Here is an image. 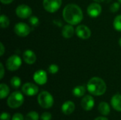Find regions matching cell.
Here are the masks:
<instances>
[{
  "mask_svg": "<svg viewBox=\"0 0 121 120\" xmlns=\"http://www.w3.org/2000/svg\"><path fill=\"white\" fill-rule=\"evenodd\" d=\"M62 16L65 21L71 25H77L83 19V12L82 8L77 4H69L63 9Z\"/></svg>",
  "mask_w": 121,
  "mask_h": 120,
  "instance_id": "1",
  "label": "cell"
},
{
  "mask_svg": "<svg viewBox=\"0 0 121 120\" xmlns=\"http://www.w3.org/2000/svg\"><path fill=\"white\" fill-rule=\"evenodd\" d=\"M88 91L96 96L104 95L106 91V84L105 81L99 77H93L87 83Z\"/></svg>",
  "mask_w": 121,
  "mask_h": 120,
  "instance_id": "2",
  "label": "cell"
},
{
  "mask_svg": "<svg viewBox=\"0 0 121 120\" xmlns=\"http://www.w3.org/2000/svg\"><path fill=\"white\" fill-rule=\"evenodd\" d=\"M38 103L41 108L49 109L53 105L54 99L49 92L42 91L38 95Z\"/></svg>",
  "mask_w": 121,
  "mask_h": 120,
  "instance_id": "3",
  "label": "cell"
},
{
  "mask_svg": "<svg viewBox=\"0 0 121 120\" xmlns=\"http://www.w3.org/2000/svg\"><path fill=\"white\" fill-rule=\"evenodd\" d=\"M24 101V97L20 91L12 93L8 98L7 104L9 108L16 109L22 105Z\"/></svg>",
  "mask_w": 121,
  "mask_h": 120,
  "instance_id": "4",
  "label": "cell"
},
{
  "mask_svg": "<svg viewBox=\"0 0 121 120\" xmlns=\"http://www.w3.org/2000/svg\"><path fill=\"white\" fill-rule=\"evenodd\" d=\"M22 64V60L21 58L18 56V55H12L11 57H9L6 62V66L8 70L11 71H14L18 70L20 66H21Z\"/></svg>",
  "mask_w": 121,
  "mask_h": 120,
  "instance_id": "5",
  "label": "cell"
},
{
  "mask_svg": "<svg viewBox=\"0 0 121 120\" xmlns=\"http://www.w3.org/2000/svg\"><path fill=\"white\" fill-rule=\"evenodd\" d=\"M62 3V0H43V5L48 12L55 13L60 8Z\"/></svg>",
  "mask_w": 121,
  "mask_h": 120,
  "instance_id": "6",
  "label": "cell"
},
{
  "mask_svg": "<svg viewBox=\"0 0 121 120\" xmlns=\"http://www.w3.org/2000/svg\"><path fill=\"white\" fill-rule=\"evenodd\" d=\"M16 14L20 18L26 19L30 18L32 14L31 8L26 4H21L18 6L16 8Z\"/></svg>",
  "mask_w": 121,
  "mask_h": 120,
  "instance_id": "7",
  "label": "cell"
},
{
  "mask_svg": "<svg viewBox=\"0 0 121 120\" xmlns=\"http://www.w3.org/2000/svg\"><path fill=\"white\" fill-rule=\"evenodd\" d=\"M14 32L19 37H26L30 32V26L22 22L16 23L14 26Z\"/></svg>",
  "mask_w": 121,
  "mask_h": 120,
  "instance_id": "8",
  "label": "cell"
},
{
  "mask_svg": "<svg viewBox=\"0 0 121 120\" xmlns=\"http://www.w3.org/2000/svg\"><path fill=\"white\" fill-rule=\"evenodd\" d=\"M75 33L78 37L83 39V40L89 39L91 35V30L86 25H78L75 30Z\"/></svg>",
  "mask_w": 121,
  "mask_h": 120,
  "instance_id": "9",
  "label": "cell"
},
{
  "mask_svg": "<svg viewBox=\"0 0 121 120\" xmlns=\"http://www.w3.org/2000/svg\"><path fill=\"white\" fill-rule=\"evenodd\" d=\"M102 8L98 2L91 3L87 7V13L91 18H96L101 13Z\"/></svg>",
  "mask_w": 121,
  "mask_h": 120,
  "instance_id": "10",
  "label": "cell"
},
{
  "mask_svg": "<svg viewBox=\"0 0 121 120\" xmlns=\"http://www.w3.org/2000/svg\"><path fill=\"white\" fill-rule=\"evenodd\" d=\"M38 87L32 83H26L22 86V92L28 96L35 95L38 93Z\"/></svg>",
  "mask_w": 121,
  "mask_h": 120,
  "instance_id": "11",
  "label": "cell"
},
{
  "mask_svg": "<svg viewBox=\"0 0 121 120\" xmlns=\"http://www.w3.org/2000/svg\"><path fill=\"white\" fill-rule=\"evenodd\" d=\"M33 80L38 85H44L47 83L48 75L45 71L40 69L36 71L33 74Z\"/></svg>",
  "mask_w": 121,
  "mask_h": 120,
  "instance_id": "12",
  "label": "cell"
},
{
  "mask_svg": "<svg viewBox=\"0 0 121 120\" xmlns=\"http://www.w3.org/2000/svg\"><path fill=\"white\" fill-rule=\"evenodd\" d=\"M94 104L95 102L94 98L89 95H85L81 101V105L82 108L86 111H89L92 110L94 107Z\"/></svg>",
  "mask_w": 121,
  "mask_h": 120,
  "instance_id": "13",
  "label": "cell"
},
{
  "mask_svg": "<svg viewBox=\"0 0 121 120\" xmlns=\"http://www.w3.org/2000/svg\"><path fill=\"white\" fill-rule=\"evenodd\" d=\"M23 59L28 64H33L36 61V55L30 50H26L23 54Z\"/></svg>",
  "mask_w": 121,
  "mask_h": 120,
  "instance_id": "14",
  "label": "cell"
},
{
  "mask_svg": "<svg viewBox=\"0 0 121 120\" xmlns=\"http://www.w3.org/2000/svg\"><path fill=\"white\" fill-rule=\"evenodd\" d=\"M62 112L66 115H69L70 114H72L75 109V105L72 101H66L65 103H63V105H62Z\"/></svg>",
  "mask_w": 121,
  "mask_h": 120,
  "instance_id": "15",
  "label": "cell"
},
{
  "mask_svg": "<svg viewBox=\"0 0 121 120\" xmlns=\"http://www.w3.org/2000/svg\"><path fill=\"white\" fill-rule=\"evenodd\" d=\"M111 105L116 111L121 112V95L117 93L114 95L111 98Z\"/></svg>",
  "mask_w": 121,
  "mask_h": 120,
  "instance_id": "16",
  "label": "cell"
},
{
  "mask_svg": "<svg viewBox=\"0 0 121 120\" xmlns=\"http://www.w3.org/2000/svg\"><path fill=\"white\" fill-rule=\"evenodd\" d=\"M74 28H73L72 25L67 24L65 25L62 30V35L65 38H70L74 35Z\"/></svg>",
  "mask_w": 121,
  "mask_h": 120,
  "instance_id": "17",
  "label": "cell"
},
{
  "mask_svg": "<svg viewBox=\"0 0 121 120\" xmlns=\"http://www.w3.org/2000/svg\"><path fill=\"white\" fill-rule=\"evenodd\" d=\"M98 110L99 111V112L103 115H109L110 112H111V108H110V106L109 105L106 103V102H102L99 105V107H98Z\"/></svg>",
  "mask_w": 121,
  "mask_h": 120,
  "instance_id": "18",
  "label": "cell"
},
{
  "mask_svg": "<svg viewBox=\"0 0 121 120\" xmlns=\"http://www.w3.org/2000/svg\"><path fill=\"white\" fill-rule=\"evenodd\" d=\"M85 92H86V88L84 86H77L75 88H74V89L72 90V94L77 98L84 96Z\"/></svg>",
  "mask_w": 121,
  "mask_h": 120,
  "instance_id": "19",
  "label": "cell"
},
{
  "mask_svg": "<svg viewBox=\"0 0 121 120\" xmlns=\"http://www.w3.org/2000/svg\"><path fill=\"white\" fill-rule=\"evenodd\" d=\"M10 90L9 86L5 83H1L0 85V98L1 99L5 98L9 94Z\"/></svg>",
  "mask_w": 121,
  "mask_h": 120,
  "instance_id": "20",
  "label": "cell"
},
{
  "mask_svg": "<svg viewBox=\"0 0 121 120\" xmlns=\"http://www.w3.org/2000/svg\"><path fill=\"white\" fill-rule=\"evenodd\" d=\"M10 23V21L9 18H8V16H6V15H1L0 16V26L1 28H6L9 25Z\"/></svg>",
  "mask_w": 121,
  "mask_h": 120,
  "instance_id": "21",
  "label": "cell"
},
{
  "mask_svg": "<svg viewBox=\"0 0 121 120\" xmlns=\"http://www.w3.org/2000/svg\"><path fill=\"white\" fill-rule=\"evenodd\" d=\"M10 83H11V86L13 88L16 89V88H18L21 85V80L18 76H13V78H11L10 81Z\"/></svg>",
  "mask_w": 121,
  "mask_h": 120,
  "instance_id": "22",
  "label": "cell"
},
{
  "mask_svg": "<svg viewBox=\"0 0 121 120\" xmlns=\"http://www.w3.org/2000/svg\"><path fill=\"white\" fill-rule=\"evenodd\" d=\"M113 27L117 31L121 32V15H118L114 18Z\"/></svg>",
  "mask_w": 121,
  "mask_h": 120,
  "instance_id": "23",
  "label": "cell"
},
{
  "mask_svg": "<svg viewBox=\"0 0 121 120\" xmlns=\"http://www.w3.org/2000/svg\"><path fill=\"white\" fill-rule=\"evenodd\" d=\"M39 120V115L38 114V112H35V111H31L30 112H28L26 116L25 120Z\"/></svg>",
  "mask_w": 121,
  "mask_h": 120,
  "instance_id": "24",
  "label": "cell"
},
{
  "mask_svg": "<svg viewBox=\"0 0 121 120\" xmlns=\"http://www.w3.org/2000/svg\"><path fill=\"white\" fill-rule=\"evenodd\" d=\"M29 23H30V25L33 26V27H36L39 24V19L37 16H30V18H29Z\"/></svg>",
  "mask_w": 121,
  "mask_h": 120,
  "instance_id": "25",
  "label": "cell"
},
{
  "mask_svg": "<svg viewBox=\"0 0 121 120\" xmlns=\"http://www.w3.org/2000/svg\"><path fill=\"white\" fill-rule=\"evenodd\" d=\"M59 71V66L56 64H51L48 67V71L51 74H55Z\"/></svg>",
  "mask_w": 121,
  "mask_h": 120,
  "instance_id": "26",
  "label": "cell"
},
{
  "mask_svg": "<svg viewBox=\"0 0 121 120\" xmlns=\"http://www.w3.org/2000/svg\"><path fill=\"white\" fill-rule=\"evenodd\" d=\"M120 9V4L118 2H115L113 4H111V7H110V11L112 13H116L117 12L118 10Z\"/></svg>",
  "mask_w": 121,
  "mask_h": 120,
  "instance_id": "27",
  "label": "cell"
},
{
  "mask_svg": "<svg viewBox=\"0 0 121 120\" xmlns=\"http://www.w3.org/2000/svg\"><path fill=\"white\" fill-rule=\"evenodd\" d=\"M40 118L42 120H51L52 115H51V113H50L48 112H45L41 115Z\"/></svg>",
  "mask_w": 121,
  "mask_h": 120,
  "instance_id": "28",
  "label": "cell"
},
{
  "mask_svg": "<svg viewBox=\"0 0 121 120\" xmlns=\"http://www.w3.org/2000/svg\"><path fill=\"white\" fill-rule=\"evenodd\" d=\"M11 120H24V118L21 113H16L13 115Z\"/></svg>",
  "mask_w": 121,
  "mask_h": 120,
  "instance_id": "29",
  "label": "cell"
},
{
  "mask_svg": "<svg viewBox=\"0 0 121 120\" xmlns=\"http://www.w3.org/2000/svg\"><path fill=\"white\" fill-rule=\"evenodd\" d=\"M11 115L7 112H3L1 115V120H10Z\"/></svg>",
  "mask_w": 121,
  "mask_h": 120,
  "instance_id": "30",
  "label": "cell"
},
{
  "mask_svg": "<svg viewBox=\"0 0 121 120\" xmlns=\"http://www.w3.org/2000/svg\"><path fill=\"white\" fill-rule=\"evenodd\" d=\"M0 79H2L4 76V68L2 63H0Z\"/></svg>",
  "mask_w": 121,
  "mask_h": 120,
  "instance_id": "31",
  "label": "cell"
},
{
  "mask_svg": "<svg viewBox=\"0 0 121 120\" xmlns=\"http://www.w3.org/2000/svg\"><path fill=\"white\" fill-rule=\"evenodd\" d=\"M4 52H5L4 46V45H3V43L1 42V43H0V56H3Z\"/></svg>",
  "mask_w": 121,
  "mask_h": 120,
  "instance_id": "32",
  "label": "cell"
},
{
  "mask_svg": "<svg viewBox=\"0 0 121 120\" xmlns=\"http://www.w3.org/2000/svg\"><path fill=\"white\" fill-rule=\"evenodd\" d=\"M0 1L4 4H11V2H13V0H0Z\"/></svg>",
  "mask_w": 121,
  "mask_h": 120,
  "instance_id": "33",
  "label": "cell"
},
{
  "mask_svg": "<svg viewBox=\"0 0 121 120\" xmlns=\"http://www.w3.org/2000/svg\"><path fill=\"white\" fill-rule=\"evenodd\" d=\"M94 120H108L106 117H99L97 118H96Z\"/></svg>",
  "mask_w": 121,
  "mask_h": 120,
  "instance_id": "34",
  "label": "cell"
},
{
  "mask_svg": "<svg viewBox=\"0 0 121 120\" xmlns=\"http://www.w3.org/2000/svg\"><path fill=\"white\" fill-rule=\"evenodd\" d=\"M94 1H95L96 2L100 3V2H103V1H105V0H94Z\"/></svg>",
  "mask_w": 121,
  "mask_h": 120,
  "instance_id": "35",
  "label": "cell"
},
{
  "mask_svg": "<svg viewBox=\"0 0 121 120\" xmlns=\"http://www.w3.org/2000/svg\"><path fill=\"white\" fill-rule=\"evenodd\" d=\"M119 42V45H120V46L121 47V37L120 38V40H119V42Z\"/></svg>",
  "mask_w": 121,
  "mask_h": 120,
  "instance_id": "36",
  "label": "cell"
},
{
  "mask_svg": "<svg viewBox=\"0 0 121 120\" xmlns=\"http://www.w3.org/2000/svg\"><path fill=\"white\" fill-rule=\"evenodd\" d=\"M118 2L120 3V4H121V0H118Z\"/></svg>",
  "mask_w": 121,
  "mask_h": 120,
  "instance_id": "37",
  "label": "cell"
}]
</instances>
